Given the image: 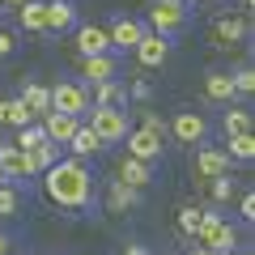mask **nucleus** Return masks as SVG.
<instances>
[{
    "instance_id": "obj_1",
    "label": "nucleus",
    "mask_w": 255,
    "mask_h": 255,
    "mask_svg": "<svg viewBox=\"0 0 255 255\" xmlns=\"http://www.w3.org/2000/svg\"><path fill=\"white\" fill-rule=\"evenodd\" d=\"M43 191L60 209H90L94 204V174L85 170L81 157H60L43 170Z\"/></svg>"
},
{
    "instance_id": "obj_2",
    "label": "nucleus",
    "mask_w": 255,
    "mask_h": 255,
    "mask_svg": "<svg viewBox=\"0 0 255 255\" xmlns=\"http://www.w3.org/2000/svg\"><path fill=\"white\" fill-rule=\"evenodd\" d=\"M85 115H90L85 124L102 136V145H119V140L128 136V111H119V107H98V102H94Z\"/></svg>"
},
{
    "instance_id": "obj_3",
    "label": "nucleus",
    "mask_w": 255,
    "mask_h": 255,
    "mask_svg": "<svg viewBox=\"0 0 255 255\" xmlns=\"http://www.w3.org/2000/svg\"><path fill=\"white\" fill-rule=\"evenodd\" d=\"M149 30H157V34L174 38L187 30V4L183 0H157L153 9H149Z\"/></svg>"
},
{
    "instance_id": "obj_4",
    "label": "nucleus",
    "mask_w": 255,
    "mask_h": 255,
    "mask_svg": "<svg viewBox=\"0 0 255 255\" xmlns=\"http://www.w3.org/2000/svg\"><path fill=\"white\" fill-rule=\"evenodd\" d=\"M166 132H170L179 145H200V140H209V119L196 107H187V111H179V115L166 124Z\"/></svg>"
},
{
    "instance_id": "obj_5",
    "label": "nucleus",
    "mask_w": 255,
    "mask_h": 255,
    "mask_svg": "<svg viewBox=\"0 0 255 255\" xmlns=\"http://www.w3.org/2000/svg\"><path fill=\"white\" fill-rule=\"evenodd\" d=\"M94 102H90V85L85 81H60L51 85V111H68V115H85Z\"/></svg>"
},
{
    "instance_id": "obj_6",
    "label": "nucleus",
    "mask_w": 255,
    "mask_h": 255,
    "mask_svg": "<svg viewBox=\"0 0 255 255\" xmlns=\"http://www.w3.org/2000/svg\"><path fill=\"white\" fill-rule=\"evenodd\" d=\"M191 170H196V179H217V174H230V157H226V149L221 145H204L200 140V149H196V157H191Z\"/></svg>"
},
{
    "instance_id": "obj_7",
    "label": "nucleus",
    "mask_w": 255,
    "mask_h": 255,
    "mask_svg": "<svg viewBox=\"0 0 255 255\" xmlns=\"http://www.w3.org/2000/svg\"><path fill=\"white\" fill-rule=\"evenodd\" d=\"M132 55H136L145 68H162V64L170 60V38L157 34V30H145V34L136 38V47H132Z\"/></svg>"
},
{
    "instance_id": "obj_8",
    "label": "nucleus",
    "mask_w": 255,
    "mask_h": 255,
    "mask_svg": "<svg viewBox=\"0 0 255 255\" xmlns=\"http://www.w3.org/2000/svg\"><path fill=\"white\" fill-rule=\"evenodd\" d=\"M209 38H213V47H238V43L251 38V21H247V17H230V13H226V17L213 21Z\"/></svg>"
},
{
    "instance_id": "obj_9",
    "label": "nucleus",
    "mask_w": 255,
    "mask_h": 255,
    "mask_svg": "<svg viewBox=\"0 0 255 255\" xmlns=\"http://www.w3.org/2000/svg\"><path fill=\"white\" fill-rule=\"evenodd\" d=\"M0 170H4V179H9V183H17V179H34L30 153H26V149H17L13 140H0Z\"/></svg>"
},
{
    "instance_id": "obj_10",
    "label": "nucleus",
    "mask_w": 255,
    "mask_h": 255,
    "mask_svg": "<svg viewBox=\"0 0 255 255\" xmlns=\"http://www.w3.org/2000/svg\"><path fill=\"white\" fill-rule=\"evenodd\" d=\"M128 153L132 157H140V162H157V157H162V140L166 136H157V132H149V128H128Z\"/></svg>"
},
{
    "instance_id": "obj_11",
    "label": "nucleus",
    "mask_w": 255,
    "mask_h": 255,
    "mask_svg": "<svg viewBox=\"0 0 255 255\" xmlns=\"http://www.w3.org/2000/svg\"><path fill=\"white\" fill-rule=\"evenodd\" d=\"M115 73H119V55H115V51L81 55V77H85L90 85H98V81H111Z\"/></svg>"
},
{
    "instance_id": "obj_12",
    "label": "nucleus",
    "mask_w": 255,
    "mask_h": 255,
    "mask_svg": "<svg viewBox=\"0 0 255 255\" xmlns=\"http://www.w3.org/2000/svg\"><path fill=\"white\" fill-rule=\"evenodd\" d=\"M77 124H81V115H68V111H47L43 115V132L51 145H68V136L77 132Z\"/></svg>"
},
{
    "instance_id": "obj_13",
    "label": "nucleus",
    "mask_w": 255,
    "mask_h": 255,
    "mask_svg": "<svg viewBox=\"0 0 255 255\" xmlns=\"http://www.w3.org/2000/svg\"><path fill=\"white\" fill-rule=\"evenodd\" d=\"M204 98H209L213 107H230V102H234V77L221 73V68H209V73H204Z\"/></svg>"
},
{
    "instance_id": "obj_14",
    "label": "nucleus",
    "mask_w": 255,
    "mask_h": 255,
    "mask_svg": "<svg viewBox=\"0 0 255 255\" xmlns=\"http://www.w3.org/2000/svg\"><path fill=\"white\" fill-rule=\"evenodd\" d=\"M140 34H145V26H140L136 17H115V21H111V30H107V38H111L115 51H132Z\"/></svg>"
},
{
    "instance_id": "obj_15",
    "label": "nucleus",
    "mask_w": 255,
    "mask_h": 255,
    "mask_svg": "<svg viewBox=\"0 0 255 255\" xmlns=\"http://www.w3.org/2000/svg\"><path fill=\"white\" fill-rule=\"evenodd\" d=\"M68 149H73V157H81V162H85V157L102 153V149H107V145H102V136H98V132H94L90 124H77V132H73V136H68Z\"/></svg>"
},
{
    "instance_id": "obj_16",
    "label": "nucleus",
    "mask_w": 255,
    "mask_h": 255,
    "mask_svg": "<svg viewBox=\"0 0 255 255\" xmlns=\"http://www.w3.org/2000/svg\"><path fill=\"white\" fill-rule=\"evenodd\" d=\"M17 21L26 34H47V0H26L17 4Z\"/></svg>"
},
{
    "instance_id": "obj_17",
    "label": "nucleus",
    "mask_w": 255,
    "mask_h": 255,
    "mask_svg": "<svg viewBox=\"0 0 255 255\" xmlns=\"http://www.w3.org/2000/svg\"><path fill=\"white\" fill-rule=\"evenodd\" d=\"M77 21V4L73 0H47V34H60Z\"/></svg>"
},
{
    "instance_id": "obj_18",
    "label": "nucleus",
    "mask_w": 255,
    "mask_h": 255,
    "mask_svg": "<svg viewBox=\"0 0 255 255\" xmlns=\"http://www.w3.org/2000/svg\"><path fill=\"white\" fill-rule=\"evenodd\" d=\"M77 51L81 55H98V51H115L107 38V30L102 26H77Z\"/></svg>"
},
{
    "instance_id": "obj_19",
    "label": "nucleus",
    "mask_w": 255,
    "mask_h": 255,
    "mask_svg": "<svg viewBox=\"0 0 255 255\" xmlns=\"http://www.w3.org/2000/svg\"><path fill=\"white\" fill-rule=\"evenodd\" d=\"M17 98L26 102L30 111H34V119H43L47 111H51V85H43V81H26Z\"/></svg>"
},
{
    "instance_id": "obj_20",
    "label": "nucleus",
    "mask_w": 255,
    "mask_h": 255,
    "mask_svg": "<svg viewBox=\"0 0 255 255\" xmlns=\"http://www.w3.org/2000/svg\"><path fill=\"white\" fill-rule=\"evenodd\" d=\"M119 179H124L128 187H140V191H145L149 183H153V170H149V162H140V157L128 153L124 162H119Z\"/></svg>"
},
{
    "instance_id": "obj_21",
    "label": "nucleus",
    "mask_w": 255,
    "mask_h": 255,
    "mask_svg": "<svg viewBox=\"0 0 255 255\" xmlns=\"http://www.w3.org/2000/svg\"><path fill=\"white\" fill-rule=\"evenodd\" d=\"M30 119H34V111H30L21 98H0V128H13V132H17V128H26Z\"/></svg>"
},
{
    "instance_id": "obj_22",
    "label": "nucleus",
    "mask_w": 255,
    "mask_h": 255,
    "mask_svg": "<svg viewBox=\"0 0 255 255\" xmlns=\"http://www.w3.org/2000/svg\"><path fill=\"white\" fill-rule=\"evenodd\" d=\"M140 204V187H128L124 179L111 183V213H128V209H136Z\"/></svg>"
},
{
    "instance_id": "obj_23",
    "label": "nucleus",
    "mask_w": 255,
    "mask_h": 255,
    "mask_svg": "<svg viewBox=\"0 0 255 255\" xmlns=\"http://www.w3.org/2000/svg\"><path fill=\"white\" fill-rule=\"evenodd\" d=\"M221 132H226V136L251 132V111H247V107H234V102H230V107H226V115H221Z\"/></svg>"
},
{
    "instance_id": "obj_24",
    "label": "nucleus",
    "mask_w": 255,
    "mask_h": 255,
    "mask_svg": "<svg viewBox=\"0 0 255 255\" xmlns=\"http://www.w3.org/2000/svg\"><path fill=\"white\" fill-rule=\"evenodd\" d=\"M226 157H230V162H251V157H255V136H251V132L226 136Z\"/></svg>"
},
{
    "instance_id": "obj_25",
    "label": "nucleus",
    "mask_w": 255,
    "mask_h": 255,
    "mask_svg": "<svg viewBox=\"0 0 255 255\" xmlns=\"http://www.w3.org/2000/svg\"><path fill=\"white\" fill-rule=\"evenodd\" d=\"M13 145H17V149H38V145H47L43 119H30L26 128H17V136H13Z\"/></svg>"
},
{
    "instance_id": "obj_26",
    "label": "nucleus",
    "mask_w": 255,
    "mask_h": 255,
    "mask_svg": "<svg viewBox=\"0 0 255 255\" xmlns=\"http://www.w3.org/2000/svg\"><path fill=\"white\" fill-rule=\"evenodd\" d=\"M94 98H98V107H119V102H128V90L111 77V81H98V85H94Z\"/></svg>"
},
{
    "instance_id": "obj_27",
    "label": "nucleus",
    "mask_w": 255,
    "mask_h": 255,
    "mask_svg": "<svg viewBox=\"0 0 255 255\" xmlns=\"http://www.w3.org/2000/svg\"><path fill=\"white\" fill-rule=\"evenodd\" d=\"M204 247H213V251H234V247H238V230L230 226L226 217H221V226L213 230V238H209V243H204Z\"/></svg>"
},
{
    "instance_id": "obj_28",
    "label": "nucleus",
    "mask_w": 255,
    "mask_h": 255,
    "mask_svg": "<svg viewBox=\"0 0 255 255\" xmlns=\"http://www.w3.org/2000/svg\"><path fill=\"white\" fill-rule=\"evenodd\" d=\"M26 153H30V166H34V174H43L51 162H60V145H51V140H47V145H38V149H26Z\"/></svg>"
},
{
    "instance_id": "obj_29",
    "label": "nucleus",
    "mask_w": 255,
    "mask_h": 255,
    "mask_svg": "<svg viewBox=\"0 0 255 255\" xmlns=\"http://www.w3.org/2000/svg\"><path fill=\"white\" fill-rule=\"evenodd\" d=\"M174 226H179V234H183V238H196V226H200V209H196V204H183L179 217H174Z\"/></svg>"
},
{
    "instance_id": "obj_30",
    "label": "nucleus",
    "mask_w": 255,
    "mask_h": 255,
    "mask_svg": "<svg viewBox=\"0 0 255 255\" xmlns=\"http://www.w3.org/2000/svg\"><path fill=\"white\" fill-rule=\"evenodd\" d=\"M209 196H213V204H230L234 200V179H230V174L209 179Z\"/></svg>"
},
{
    "instance_id": "obj_31",
    "label": "nucleus",
    "mask_w": 255,
    "mask_h": 255,
    "mask_svg": "<svg viewBox=\"0 0 255 255\" xmlns=\"http://www.w3.org/2000/svg\"><path fill=\"white\" fill-rule=\"evenodd\" d=\"M17 209H21V191L4 179V183H0V217H13Z\"/></svg>"
},
{
    "instance_id": "obj_32",
    "label": "nucleus",
    "mask_w": 255,
    "mask_h": 255,
    "mask_svg": "<svg viewBox=\"0 0 255 255\" xmlns=\"http://www.w3.org/2000/svg\"><path fill=\"white\" fill-rule=\"evenodd\" d=\"M234 77V98H251L255 94V73L251 68H238V73H230Z\"/></svg>"
},
{
    "instance_id": "obj_33",
    "label": "nucleus",
    "mask_w": 255,
    "mask_h": 255,
    "mask_svg": "<svg viewBox=\"0 0 255 255\" xmlns=\"http://www.w3.org/2000/svg\"><path fill=\"white\" fill-rule=\"evenodd\" d=\"M140 128H149V132H157V136H170V132H166V119L157 115V111H140Z\"/></svg>"
},
{
    "instance_id": "obj_34",
    "label": "nucleus",
    "mask_w": 255,
    "mask_h": 255,
    "mask_svg": "<svg viewBox=\"0 0 255 255\" xmlns=\"http://www.w3.org/2000/svg\"><path fill=\"white\" fill-rule=\"evenodd\" d=\"M13 51H17V34L13 30H0V60H9Z\"/></svg>"
},
{
    "instance_id": "obj_35",
    "label": "nucleus",
    "mask_w": 255,
    "mask_h": 255,
    "mask_svg": "<svg viewBox=\"0 0 255 255\" xmlns=\"http://www.w3.org/2000/svg\"><path fill=\"white\" fill-rule=\"evenodd\" d=\"M238 217L255 221V196H251V191H243V200H238Z\"/></svg>"
},
{
    "instance_id": "obj_36",
    "label": "nucleus",
    "mask_w": 255,
    "mask_h": 255,
    "mask_svg": "<svg viewBox=\"0 0 255 255\" xmlns=\"http://www.w3.org/2000/svg\"><path fill=\"white\" fill-rule=\"evenodd\" d=\"M149 94H153V90H149V81H136V85H132V98H136V102H145Z\"/></svg>"
},
{
    "instance_id": "obj_37",
    "label": "nucleus",
    "mask_w": 255,
    "mask_h": 255,
    "mask_svg": "<svg viewBox=\"0 0 255 255\" xmlns=\"http://www.w3.org/2000/svg\"><path fill=\"white\" fill-rule=\"evenodd\" d=\"M191 243H196V238H191ZM187 255H217V251H213V247H204V243H196V247H191Z\"/></svg>"
},
{
    "instance_id": "obj_38",
    "label": "nucleus",
    "mask_w": 255,
    "mask_h": 255,
    "mask_svg": "<svg viewBox=\"0 0 255 255\" xmlns=\"http://www.w3.org/2000/svg\"><path fill=\"white\" fill-rule=\"evenodd\" d=\"M0 255H13V243H9V234H0Z\"/></svg>"
},
{
    "instance_id": "obj_39",
    "label": "nucleus",
    "mask_w": 255,
    "mask_h": 255,
    "mask_svg": "<svg viewBox=\"0 0 255 255\" xmlns=\"http://www.w3.org/2000/svg\"><path fill=\"white\" fill-rule=\"evenodd\" d=\"M17 4H26V0H0V9H17Z\"/></svg>"
},
{
    "instance_id": "obj_40",
    "label": "nucleus",
    "mask_w": 255,
    "mask_h": 255,
    "mask_svg": "<svg viewBox=\"0 0 255 255\" xmlns=\"http://www.w3.org/2000/svg\"><path fill=\"white\" fill-rule=\"evenodd\" d=\"M128 255H149V251H145V247H128Z\"/></svg>"
},
{
    "instance_id": "obj_41",
    "label": "nucleus",
    "mask_w": 255,
    "mask_h": 255,
    "mask_svg": "<svg viewBox=\"0 0 255 255\" xmlns=\"http://www.w3.org/2000/svg\"><path fill=\"white\" fill-rule=\"evenodd\" d=\"M217 255H238V251H217Z\"/></svg>"
},
{
    "instance_id": "obj_42",
    "label": "nucleus",
    "mask_w": 255,
    "mask_h": 255,
    "mask_svg": "<svg viewBox=\"0 0 255 255\" xmlns=\"http://www.w3.org/2000/svg\"><path fill=\"white\" fill-rule=\"evenodd\" d=\"M0 183H4V170H0Z\"/></svg>"
},
{
    "instance_id": "obj_43",
    "label": "nucleus",
    "mask_w": 255,
    "mask_h": 255,
    "mask_svg": "<svg viewBox=\"0 0 255 255\" xmlns=\"http://www.w3.org/2000/svg\"><path fill=\"white\" fill-rule=\"evenodd\" d=\"M243 4H251V0H243Z\"/></svg>"
}]
</instances>
